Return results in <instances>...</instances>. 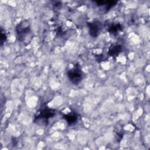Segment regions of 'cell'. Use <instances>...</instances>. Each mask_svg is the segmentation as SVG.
<instances>
[{
	"mask_svg": "<svg viewBox=\"0 0 150 150\" xmlns=\"http://www.w3.org/2000/svg\"><path fill=\"white\" fill-rule=\"evenodd\" d=\"M16 33L18 40L25 46L29 45L33 39L30 25L28 21H21L16 26Z\"/></svg>",
	"mask_w": 150,
	"mask_h": 150,
	"instance_id": "obj_1",
	"label": "cell"
},
{
	"mask_svg": "<svg viewBox=\"0 0 150 150\" xmlns=\"http://www.w3.org/2000/svg\"><path fill=\"white\" fill-rule=\"evenodd\" d=\"M56 111L54 109L47 107L43 108L37 112L36 115L35 116L34 122L38 124L39 121H42V123L45 122V124H46L49 119L54 117Z\"/></svg>",
	"mask_w": 150,
	"mask_h": 150,
	"instance_id": "obj_2",
	"label": "cell"
},
{
	"mask_svg": "<svg viewBox=\"0 0 150 150\" xmlns=\"http://www.w3.org/2000/svg\"><path fill=\"white\" fill-rule=\"evenodd\" d=\"M67 76L69 81L74 85L79 84L83 79V73L78 64L67 71Z\"/></svg>",
	"mask_w": 150,
	"mask_h": 150,
	"instance_id": "obj_3",
	"label": "cell"
},
{
	"mask_svg": "<svg viewBox=\"0 0 150 150\" xmlns=\"http://www.w3.org/2000/svg\"><path fill=\"white\" fill-rule=\"evenodd\" d=\"M87 26L90 35L94 38H97L100 34L102 29L101 22L98 20L95 19L92 22H88Z\"/></svg>",
	"mask_w": 150,
	"mask_h": 150,
	"instance_id": "obj_4",
	"label": "cell"
},
{
	"mask_svg": "<svg viewBox=\"0 0 150 150\" xmlns=\"http://www.w3.org/2000/svg\"><path fill=\"white\" fill-rule=\"evenodd\" d=\"M122 50V46L119 44H115L111 46L108 50V54L112 57L117 56Z\"/></svg>",
	"mask_w": 150,
	"mask_h": 150,
	"instance_id": "obj_5",
	"label": "cell"
},
{
	"mask_svg": "<svg viewBox=\"0 0 150 150\" xmlns=\"http://www.w3.org/2000/svg\"><path fill=\"white\" fill-rule=\"evenodd\" d=\"M63 118L67 121V123L69 125H73L75 124L78 120V115L76 112H71L67 114L63 115Z\"/></svg>",
	"mask_w": 150,
	"mask_h": 150,
	"instance_id": "obj_6",
	"label": "cell"
},
{
	"mask_svg": "<svg viewBox=\"0 0 150 150\" xmlns=\"http://www.w3.org/2000/svg\"><path fill=\"white\" fill-rule=\"evenodd\" d=\"M95 2L98 6H105L107 11H109L117 3L115 1H96Z\"/></svg>",
	"mask_w": 150,
	"mask_h": 150,
	"instance_id": "obj_7",
	"label": "cell"
},
{
	"mask_svg": "<svg viewBox=\"0 0 150 150\" xmlns=\"http://www.w3.org/2000/svg\"><path fill=\"white\" fill-rule=\"evenodd\" d=\"M122 26L120 23H113L111 24L108 28V32L114 36L117 35V33L122 30Z\"/></svg>",
	"mask_w": 150,
	"mask_h": 150,
	"instance_id": "obj_8",
	"label": "cell"
},
{
	"mask_svg": "<svg viewBox=\"0 0 150 150\" xmlns=\"http://www.w3.org/2000/svg\"><path fill=\"white\" fill-rule=\"evenodd\" d=\"M6 35L5 33V30L3 29L2 28L1 29V35H0V44L1 46H2L3 44L5 43V42L6 40Z\"/></svg>",
	"mask_w": 150,
	"mask_h": 150,
	"instance_id": "obj_9",
	"label": "cell"
}]
</instances>
